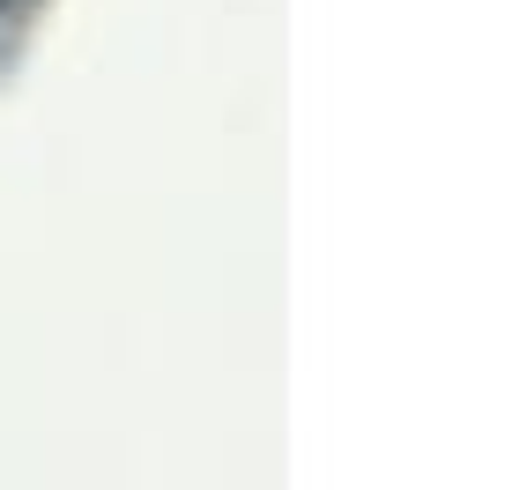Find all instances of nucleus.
I'll return each instance as SVG.
<instances>
[{
  "label": "nucleus",
  "instance_id": "obj_1",
  "mask_svg": "<svg viewBox=\"0 0 512 490\" xmlns=\"http://www.w3.org/2000/svg\"><path fill=\"white\" fill-rule=\"evenodd\" d=\"M15 38H23V15H15V8H0V67L15 60Z\"/></svg>",
  "mask_w": 512,
  "mask_h": 490
},
{
  "label": "nucleus",
  "instance_id": "obj_2",
  "mask_svg": "<svg viewBox=\"0 0 512 490\" xmlns=\"http://www.w3.org/2000/svg\"><path fill=\"white\" fill-rule=\"evenodd\" d=\"M0 8H15V15H23V8H30V0H0Z\"/></svg>",
  "mask_w": 512,
  "mask_h": 490
}]
</instances>
